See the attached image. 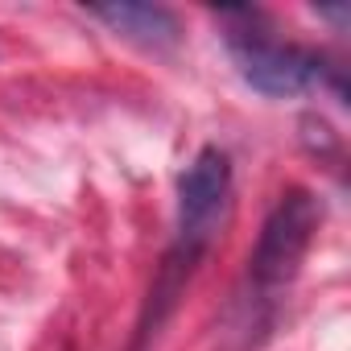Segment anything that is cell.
Segmentation results:
<instances>
[{
  "instance_id": "obj_3",
  "label": "cell",
  "mask_w": 351,
  "mask_h": 351,
  "mask_svg": "<svg viewBox=\"0 0 351 351\" xmlns=\"http://www.w3.org/2000/svg\"><path fill=\"white\" fill-rule=\"evenodd\" d=\"M232 54H236V66L244 75L248 87H256L261 95H273V99H285V95H298L306 87L318 83V75L326 71L322 58L314 50H302V46H281L265 34H232Z\"/></svg>"
},
{
  "instance_id": "obj_1",
  "label": "cell",
  "mask_w": 351,
  "mask_h": 351,
  "mask_svg": "<svg viewBox=\"0 0 351 351\" xmlns=\"http://www.w3.org/2000/svg\"><path fill=\"white\" fill-rule=\"evenodd\" d=\"M314 228H318V203L310 191H289L277 199L252 248V289L261 298L281 293L298 277V265L314 240Z\"/></svg>"
},
{
  "instance_id": "obj_5",
  "label": "cell",
  "mask_w": 351,
  "mask_h": 351,
  "mask_svg": "<svg viewBox=\"0 0 351 351\" xmlns=\"http://www.w3.org/2000/svg\"><path fill=\"white\" fill-rule=\"evenodd\" d=\"M195 265H199V256H195V252H186V248H178V244H173V248H169V256L161 261V273L153 277V289H149V302H145V314H141V330H136L141 347H145V343L161 330V322L173 314L178 298L186 293V281H191Z\"/></svg>"
},
{
  "instance_id": "obj_4",
  "label": "cell",
  "mask_w": 351,
  "mask_h": 351,
  "mask_svg": "<svg viewBox=\"0 0 351 351\" xmlns=\"http://www.w3.org/2000/svg\"><path fill=\"white\" fill-rule=\"evenodd\" d=\"M95 21H104L112 34L141 42V46H173L178 42V17L161 5H132V0H120V5H91L87 9Z\"/></svg>"
},
{
  "instance_id": "obj_2",
  "label": "cell",
  "mask_w": 351,
  "mask_h": 351,
  "mask_svg": "<svg viewBox=\"0 0 351 351\" xmlns=\"http://www.w3.org/2000/svg\"><path fill=\"white\" fill-rule=\"evenodd\" d=\"M232 203V161L223 149L207 145L178 178V248L203 256L228 219Z\"/></svg>"
}]
</instances>
